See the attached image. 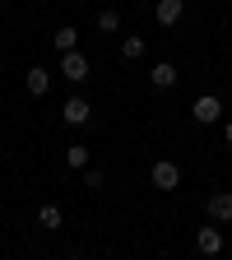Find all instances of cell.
Wrapping results in <instances>:
<instances>
[{
    "label": "cell",
    "instance_id": "cell-18",
    "mask_svg": "<svg viewBox=\"0 0 232 260\" xmlns=\"http://www.w3.org/2000/svg\"><path fill=\"white\" fill-rule=\"evenodd\" d=\"M0 10H5V0H0Z\"/></svg>",
    "mask_w": 232,
    "mask_h": 260
},
{
    "label": "cell",
    "instance_id": "cell-2",
    "mask_svg": "<svg viewBox=\"0 0 232 260\" xmlns=\"http://www.w3.org/2000/svg\"><path fill=\"white\" fill-rule=\"evenodd\" d=\"M205 214L214 223H232V190H214L209 200H205Z\"/></svg>",
    "mask_w": 232,
    "mask_h": 260
},
{
    "label": "cell",
    "instance_id": "cell-3",
    "mask_svg": "<svg viewBox=\"0 0 232 260\" xmlns=\"http://www.w3.org/2000/svg\"><path fill=\"white\" fill-rule=\"evenodd\" d=\"M190 116L200 121V125H214V121L223 116V103H218L214 93H205V98H195V107H190Z\"/></svg>",
    "mask_w": 232,
    "mask_h": 260
},
{
    "label": "cell",
    "instance_id": "cell-12",
    "mask_svg": "<svg viewBox=\"0 0 232 260\" xmlns=\"http://www.w3.org/2000/svg\"><path fill=\"white\" fill-rule=\"evenodd\" d=\"M121 56H125V60H140V56H144V38H125V42H121Z\"/></svg>",
    "mask_w": 232,
    "mask_h": 260
},
{
    "label": "cell",
    "instance_id": "cell-16",
    "mask_svg": "<svg viewBox=\"0 0 232 260\" xmlns=\"http://www.w3.org/2000/svg\"><path fill=\"white\" fill-rule=\"evenodd\" d=\"M223 135H227V144H232V121H227V125H223Z\"/></svg>",
    "mask_w": 232,
    "mask_h": 260
},
{
    "label": "cell",
    "instance_id": "cell-10",
    "mask_svg": "<svg viewBox=\"0 0 232 260\" xmlns=\"http://www.w3.org/2000/svg\"><path fill=\"white\" fill-rule=\"evenodd\" d=\"M51 42H56V51H60V56H70V51H75V42H79V32L65 23V28H56V38H51Z\"/></svg>",
    "mask_w": 232,
    "mask_h": 260
},
{
    "label": "cell",
    "instance_id": "cell-17",
    "mask_svg": "<svg viewBox=\"0 0 232 260\" xmlns=\"http://www.w3.org/2000/svg\"><path fill=\"white\" fill-rule=\"evenodd\" d=\"M227 255H232V242H227Z\"/></svg>",
    "mask_w": 232,
    "mask_h": 260
},
{
    "label": "cell",
    "instance_id": "cell-15",
    "mask_svg": "<svg viewBox=\"0 0 232 260\" xmlns=\"http://www.w3.org/2000/svg\"><path fill=\"white\" fill-rule=\"evenodd\" d=\"M84 186H103V172H97V168H84Z\"/></svg>",
    "mask_w": 232,
    "mask_h": 260
},
{
    "label": "cell",
    "instance_id": "cell-5",
    "mask_svg": "<svg viewBox=\"0 0 232 260\" xmlns=\"http://www.w3.org/2000/svg\"><path fill=\"white\" fill-rule=\"evenodd\" d=\"M60 75L70 79V84H84V79H88V60H84L79 51H70V56H60Z\"/></svg>",
    "mask_w": 232,
    "mask_h": 260
},
{
    "label": "cell",
    "instance_id": "cell-14",
    "mask_svg": "<svg viewBox=\"0 0 232 260\" xmlns=\"http://www.w3.org/2000/svg\"><path fill=\"white\" fill-rule=\"evenodd\" d=\"M97 28H103V32H116L121 28V14L116 10H103V14H97Z\"/></svg>",
    "mask_w": 232,
    "mask_h": 260
},
{
    "label": "cell",
    "instance_id": "cell-13",
    "mask_svg": "<svg viewBox=\"0 0 232 260\" xmlns=\"http://www.w3.org/2000/svg\"><path fill=\"white\" fill-rule=\"evenodd\" d=\"M38 223H42V228H60V209H56V205H42V209H38Z\"/></svg>",
    "mask_w": 232,
    "mask_h": 260
},
{
    "label": "cell",
    "instance_id": "cell-6",
    "mask_svg": "<svg viewBox=\"0 0 232 260\" xmlns=\"http://www.w3.org/2000/svg\"><path fill=\"white\" fill-rule=\"evenodd\" d=\"M195 246H200L205 255H218V251H223V233H218L214 223H205L200 233H195Z\"/></svg>",
    "mask_w": 232,
    "mask_h": 260
},
{
    "label": "cell",
    "instance_id": "cell-8",
    "mask_svg": "<svg viewBox=\"0 0 232 260\" xmlns=\"http://www.w3.org/2000/svg\"><path fill=\"white\" fill-rule=\"evenodd\" d=\"M181 10H186L181 0H158V5H153V19H158L162 28H172V23L181 19Z\"/></svg>",
    "mask_w": 232,
    "mask_h": 260
},
{
    "label": "cell",
    "instance_id": "cell-11",
    "mask_svg": "<svg viewBox=\"0 0 232 260\" xmlns=\"http://www.w3.org/2000/svg\"><path fill=\"white\" fill-rule=\"evenodd\" d=\"M65 162L70 168H88V144H70L65 149Z\"/></svg>",
    "mask_w": 232,
    "mask_h": 260
},
{
    "label": "cell",
    "instance_id": "cell-4",
    "mask_svg": "<svg viewBox=\"0 0 232 260\" xmlns=\"http://www.w3.org/2000/svg\"><path fill=\"white\" fill-rule=\"evenodd\" d=\"M153 186H158V190H177V186H181V168H177V162H168V158L153 162Z\"/></svg>",
    "mask_w": 232,
    "mask_h": 260
},
{
    "label": "cell",
    "instance_id": "cell-19",
    "mask_svg": "<svg viewBox=\"0 0 232 260\" xmlns=\"http://www.w3.org/2000/svg\"><path fill=\"white\" fill-rule=\"evenodd\" d=\"M227 60H232V51H227Z\"/></svg>",
    "mask_w": 232,
    "mask_h": 260
},
{
    "label": "cell",
    "instance_id": "cell-7",
    "mask_svg": "<svg viewBox=\"0 0 232 260\" xmlns=\"http://www.w3.org/2000/svg\"><path fill=\"white\" fill-rule=\"evenodd\" d=\"M177 79H181V75H177V65H172V60H158L153 70H149V84H153V88H172Z\"/></svg>",
    "mask_w": 232,
    "mask_h": 260
},
{
    "label": "cell",
    "instance_id": "cell-1",
    "mask_svg": "<svg viewBox=\"0 0 232 260\" xmlns=\"http://www.w3.org/2000/svg\"><path fill=\"white\" fill-rule=\"evenodd\" d=\"M60 121L65 125H88L93 121V103H88V98H70V103L60 107Z\"/></svg>",
    "mask_w": 232,
    "mask_h": 260
},
{
    "label": "cell",
    "instance_id": "cell-9",
    "mask_svg": "<svg viewBox=\"0 0 232 260\" xmlns=\"http://www.w3.org/2000/svg\"><path fill=\"white\" fill-rule=\"evenodd\" d=\"M47 88H51V70H47V65H32V70H28V93L42 98Z\"/></svg>",
    "mask_w": 232,
    "mask_h": 260
}]
</instances>
